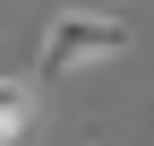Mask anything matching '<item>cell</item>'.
<instances>
[{"label":"cell","mask_w":154,"mask_h":146,"mask_svg":"<svg viewBox=\"0 0 154 146\" xmlns=\"http://www.w3.org/2000/svg\"><path fill=\"white\" fill-rule=\"evenodd\" d=\"M128 52V26L103 9H51L43 34H34V78H86V69L120 60Z\"/></svg>","instance_id":"obj_1"},{"label":"cell","mask_w":154,"mask_h":146,"mask_svg":"<svg viewBox=\"0 0 154 146\" xmlns=\"http://www.w3.org/2000/svg\"><path fill=\"white\" fill-rule=\"evenodd\" d=\"M34 120H43V86H34V78H0V138L17 146Z\"/></svg>","instance_id":"obj_2"},{"label":"cell","mask_w":154,"mask_h":146,"mask_svg":"<svg viewBox=\"0 0 154 146\" xmlns=\"http://www.w3.org/2000/svg\"><path fill=\"white\" fill-rule=\"evenodd\" d=\"M0 146H9V138H0Z\"/></svg>","instance_id":"obj_3"}]
</instances>
